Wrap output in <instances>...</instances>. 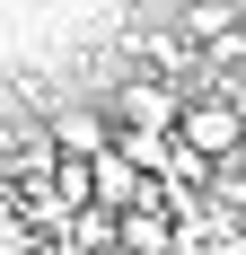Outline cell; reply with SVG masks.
Listing matches in <instances>:
<instances>
[{
	"instance_id": "2",
	"label": "cell",
	"mask_w": 246,
	"mask_h": 255,
	"mask_svg": "<svg viewBox=\"0 0 246 255\" xmlns=\"http://www.w3.org/2000/svg\"><path fill=\"white\" fill-rule=\"evenodd\" d=\"M35 124H44L53 158H97L106 141H115V124H106V106H97V97H53Z\"/></svg>"
},
{
	"instance_id": "3",
	"label": "cell",
	"mask_w": 246,
	"mask_h": 255,
	"mask_svg": "<svg viewBox=\"0 0 246 255\" xmlns=\"http://www.w3.org/2000/svg\"><path fill=\"white\" fill-rule=\"evenodd\" d=\"M88 203H97V211H132V203H158V176H149V167H141L132 150H115V141H106V150L88 158Z\"/></svg>"
},
{
	"instance_id": "4",
	"label": "cell",
	"mask_w": 246,
	"mask_h": 255,
	"mask_svg": "<svg viewBox=\"0 0 246 255\" xmlns=\"http://www.w3.org/2000/svg\"><path fill=\"white\" fill-rule=\"evenodd\" d=\"M115 255H185V220H176L167 203L115 211Z\"/></svg>"
},
{
	"instance_id": "1",
	"label": "cell",
	"mask_w": 246,
	"mask_h": 255,
	"mask_svg": "<svg viewBox=\"0 0 246 255\" xmlns=\"http://www.w3.org/2000/svg\"><path fill=\"white\" fill-rule=\"evenodd\" d=\"M176 106H185V88L158 71H123L115 97H106V124L115 132H176Z\"/></svg>"
}]
</instances>
